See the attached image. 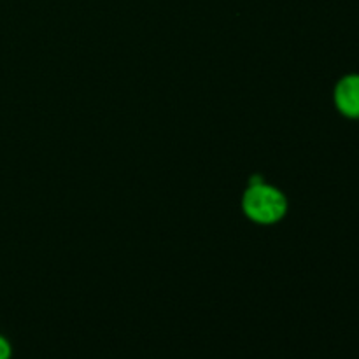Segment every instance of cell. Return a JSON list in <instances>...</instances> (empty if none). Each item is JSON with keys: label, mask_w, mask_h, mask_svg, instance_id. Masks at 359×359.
<instances>
[{"label": "cell", "mask_w": 359, "mask_h": 359, "mask_svg": "<svg viewBox=\"0 0 359 359\" xmlns=\"http://www.w3.org/2000/svg\"><path fill=\"white\" fill-rule=\"evenodd\" d=\"M13 358V346L6 337L0 335V359H11Z\"/></svg>", "instance_id": "3957f363"}, {"label": "cell", "mask_w": 359, "mask_h": 359, "mask_svg": "<svg viewBox=\"0 0 359 359\" xmlns=\"http://www.w3.org/2000/svg\"><path fill=\"white\" fill-rule=\"evenodd\" d=\"M335 104L349 118H359V76H347L337 84Z\"/></svg>", "instance_id": "7a4b0ae2"}, {"label": "cell", "mask_w": 359, "mask_h": 359, "mask_svg": "<svg viewBox=\"0 0 359 359\" xmlns=\"http://www.w3.org/2000/svg\"><path fill=\"white\" fill-rule=\"evenodd\" d=\"M242 209L255 223L276 224L286 216L287 198L279 188L266 184L262 177H255L242 196Z\"/></svg>", "instance_id": "6da1fadb"}]
</instances>
